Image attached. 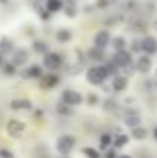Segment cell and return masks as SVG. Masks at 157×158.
I'll list each match as a JSON object with an SVG mask.
<instances>
[{
	"mask_svg": "<svg viewBox=\"0 0 157 158\" xmlns=\"http://www.w3.org/2000/svg\"><path fill=\"white\" fill-rule=\"evenodd\" d=\"M108 77H110V72H108L106 65L91 67L86 72V81L93 86H102Z\"/></svg>",
	"mask_w": 157,
	"mask_h": 158,
	"instance_id": "cell-1",
	"label": "cell"
},
{
	"mask_svg": "<svg viewBox=\"0 0 157 158\" xmlns=\"http://www.w3.org/2000/svg\"><path fill=\"white\" fill-rule=\"evenodd\" d=\"M75 146V137L72 135H64V136H60L57 139V143H56V147H57V151L61 154V156H68L72 151Z\"/></svg>",
	"mask_w": 157,
	"mask_h": 158,
	"instance_id": "cell-2",
	"label": "cell"
},
{
	"mask_svg": "<svg viewBox=\"0 0 157 158\" xmlns=\"http://www.w3.org/2000/svg\"><path fill=\"white\" fill-rule=\"evenodd\" d=\"M25 128H27L25 122L18 121V119H10L7 122V125H6L7 135L10 137H13V139H19L22 136V133H24Z\"/></svg>",
	"mask_w": 157,
	"mask_h": 158,
	"instance_id": "cell-3",
	"label": "cell"
},
{
	"mask_svg": "<svg viewBox=\"0 0 157 158\" xmlns=\"http://www.w3.org/2000/svg\"><path fill=\"white\" fill-rule=\"evenodd\" d=\"M43 65L46 67L47 69H58L61 65H63V57H61L58 53H54V52H49L45 54L43 57Z\"/></svg>",
	"mask_w": 157,
	"mask_h": 158,
	"instance_id": "cell-4",
	"label": "cell"
},
{
	"mask_svg": "<svg viewBox=\"0 0 157 158\" xmlns=\"http://www.w3.org/2000/svg\"><path fill=\"white\" fill-rule=\"evenodd\" d=\"M114 64L120 67V68H125L127 65H129L132 63V58H131V53L127 52L125 49L122 50H116V53L113 54V58H111Z\"/></svg>",
	"mask_w": 157,
	"mask_h": 158,
	"instance_id": "cell-5",
	"label": "cell"
},
{
	"mask_svg": "<svg viewBox=\"0 0 157 158\" xmlns=\"http://www.w3.org/2000/svg\"><path fill=\"white\" fill-rule=\"evenodd\" d=\"M61 101H64V103L68 104V106H79L83 101V97L81 93L75 92V90H71V89H67V90H64L63 94H61Z\"/></svg>",
	"mask_w": 157,
	"mask_h": 158,
	"instance_id": "cell-6",
	"label": "cell"
},
{
	"mask_svg": "<svg viewBox=\"0 0 157 158\" xmlns=\"http://www.w3.org/2000/svg\"><path fill=\"white\" fill-rule=\"evenodd\" d=\"M19 75H21V78H25V79H40L43 77V69H42V67L33 64V65L28 67L27 69L21 71Z\"/></svg>",
	"mask_w": 157,
	"mask_h": 158,
	"instance_id": "cell-7",
	"label": "cell"
},
{
	"mask_svg": "<svg viewBox=\"0 0 157 158\" xmlns=\"http://www.w3.org/2000/svg\"><path fill=\"white\" fill-rule=\"evenodd\" d=\"M58 82H60V78L54 74H47V75H43L40 78V87L42 89H52V87L57 86Z\"/></svg>",
	"mask_w": 157,
	"mask_h": 158,
	"instance_id": "cell-8",
	"label": "cell"
},
{
	"mask_svg": "<svg viewBox=\"0 0 157 158\" xmlns=\"http://www.w3.org/2000/svg\"><path fill=\"white\" fill-rule=\"evenodd\" d=\"M152 60H150L149 54L146 56H141V57L138 58V61H136V69H138L139 72H142V74H147V72L152 69Z\"/></svg>",
	"mask_w": 157,
	"mask_h": 158,
	"instance_id": "cell-9",
	"label": "cell"
},
{
	"mask_svg": "<svg viewBox=\"0 0 157 158\" xmlns=\"http://www.w3.org/2000/svg\"><path fill=\"white\" fill-rule=\"evenodd\" d=\"M93 42H95V46L104 49V47L110 43V32H108V31H99V32L96 33V36H95Z\"/></svg>",
	"mask_w": 157,
	"mask_h": 158,
	"instance_id": "cell-10",
	"label": "cell"
},
{
	"mask_svg": "<svg viewBox=\"0 0 157 158\" xmlns=\"http://www.w3.org/2000/svg\"><path fill=\"white\" fill-rule=\"evenodd\" d=\"M111 86H113L114 90L117 92H122V90L127 89L128 86V78L125 75H114L113 81H111Z\"/></svg>",
	"mask_w": 157,
	"mask_h": 158,
	"instance_id": "cell-11",
	"label": "cell"
},
{
	"mask_svg": "<svg viewBox=\"0 0 157 158\" xmlns=\"http://www.w3.org/2000/svg\"><path fill=\"white\" fill-rule=\"evenodd\" d=\"M142 47H143V52L146 54H155L157 53V40L152 36H147L142 40Z\"/></svg>",
	"mask_w": 157,
	"mask_h": 158,
	"instance_id": "cell-12",
	"label": "cell"
},
{
	"mask_svg": "<svg viewBox=\"0 0 157 158\" xmlns=\"http://www.w3.org/2000/svg\"><path fill=\"white\" fill-rule=\"evenodd\" d=\"M28 58H29V54H28L27 50L25 49H18V50L14 52L11 61H13L15 65H22V64H25L28 61Z\"/></svg>",
	"mask_w": 157,
	"mask_h": 158,
	"instance_id": "cell-13",
	"label": "cell"
},
{
	"mask_svg": "<svg viewBox=\"0 0 157 158\" xmlns=\"http://www.w3.org/2000/svg\"><path fill=\"white\" fill-rule=\"evenodd\" d=\"M88 58L89 60H93V61H103L106 57V53H104V49L103 47H91L88 52Z\"/></svg>",
	"mask_w": 157,
	"mask_h": 158,
	"instance_id": "cell-14",
	"label": "cell"
},
{
	"mask_svg": "<svg viewBox=\"0 0 157 158\" xmlns=\"http://www.w3.org/2000/svg\"><path fill=\"white\" fill-rule=\"evenodd\" d=\"M14 50V43L7 38V36H2L0 38V54L7 56Z\"/></svg>",
	"mask_w": 157,
	"mask_h": 158,
	"instance_id": "cell-15",
	"label": "cell"
},
{
	"mask_svg": "<svg viewBox=\"0 0 157 158\" xmlns=\"http://www.w3.org/2000/svg\"><path fill=\"white\" fill-rule=\"evenodd\" d=\"M32 103L29 100H13L10 103V108L14 111H19V110H32Z\"/></svg>",
	"mask_w": 157,
	"mask_h": 158,
	"instance_id": "cell-16",
	"label": "cell"
},
{
	"mask_svg": "<svg viewBox=\"0 0 157 158\" xmlns=\"http://www.w3.org/2000/svg\"><path fill=\"white\" fill-rule=\"evenodd\" d=\"M124 123H125V126H128V128H135V126H139L142 123V119H141V117H139L138 114H129V115H127L125 117V119H124Z\"/></svg>",
	"mask_w": 157,
	"mask_h": 158,
	"instance_id": "cell-17",
	"label": "cell"
},
{
	"mask_svg": "<svg viewBox=\"0 0 157 158\" xmlns=\"http://www.w3.org/2000/svg\"><path fill=\"white\" fill-rule=\"evenodd\" d=\"M147 135H149L147 129L142 128V126H135V128H132V131H131V136L135 140H145L147 137Z\"/></svg>",
	"mask_w": 157,
	"mask_h": 158,
	"instance_id": "cell-18",
	"label": "cell"
},
{
	"mask_svg": "<svg viewBox=\"0 0 157 158\" xmlns=\"http://www.w3.org/2000/svg\"><path fill=\"white\" fill-rule=\"evenodd\" d=\"M32 49L35 53H38V54H46V53H49V44L45 43L43 40H35L32 43Z\"/></svg>",
	"mask_w": 157,
	"mask_h": 158,
	"instance_id": "cell-19",
	"label": "cell"
},
{
	"mask_svg": "<svg viewBox=\"0 0 157 158\" xmlns=\"http://www.w3.org/2000/svg\"><path fill=\"white\" fill-rule=\"evenodd\" d=\"M56 39H57L58 42H61V43H67V42H70L72 39V33H71V31L63 28V29L57 31V33H56Z\"/></svg>",
	"mask_w": 157,
	"mask_h": 158,
	"instance_id": "cell-20",
	"label": "cell"
},
{
	"mask_svg": "<svg viewBox=\"0 0 157 158\" xmlns=\"http://www.w3.org/2000/svg\"><path fill=\"white\" fill-rule=\"evenodd\" d=\"M129 143V136L125 133H120L116 136V139L113 140V144H114V148H121L124 147L125 144Z\"/></svg>",
	"mask_w": 157,
	"mask_h": 158,
	"instance_id": "cell-21",
	"label": "cell"
},
{
	"mask_svg": "<svg viewBox=\"0 0 157 158\" xmlns=\"http://www.w3.org/2000/svg\"><path fill=\"white\" fill-rule=\"evenodd\" d=\"M63 2L61 0H46V8L50 13H57L63 8Z\"/></svg>",
	"mask_w": 157,
	"mask_h": 158,
	"instance_id": "cell-22",
	"label": "cell"
},
{
	"mask_svg": "<svg viewBox=\"0 0 157 158\" xmlns=\"http://www.w3.org/2000/svg\"><path fill=\"white\" fill-rule=\"evenodd\" d=\"M71 107L72 106H68V104H66L64 101H61V103L57 106V112L60 115H72L74 111H72Z\"/></svg>",
	"mask_w": 157,
	"mask_h": 158,
	"instance_id": "cell-23",
	"label": "cell"
},
{
	"mask_svg": "<svg viewBox=\"0 0 157 158\" xmlns=\"http://www.w3.org/2000/svg\"><path fill=\"white\" fill-rule=\"evenodd\" d=\"M111 143H113V137H111L110 133H103L102 136H100V148H102V150H106Z\"/></svg>",
	"mask_w": 157,
	"mask_h": 158,
	"instance_id": "cell-24",
	"label": "cell"
},
{
	"mask_svg": "<svg viewBox=\"0 0 157 158\" xmlns=\"http://www.w3.org/2000/svg\"><path fill=\"white\" fill-rule=\"evenodd\" d=\"M111 44H113L114 50H122L127 46V42H125V39L122 36H117V38H114L111 40Z\"/></svg>",
	"mask_w": 157,
	"mask_h": 158,
	"instance_id": "cell-25",
	"label": "cell"
},
{
	"mask_svg": "<svg viewBox=\"0 0 157 158\" xmlns=\"http://www.w3.org/2000/svg\"><path fill=\"white\" fill-rule=\"evenodd\" d=\"M15 64L13 63V61H10V63H4L2 67L3 72H4L6 75H15L17 74V68H15Z\"/></svg>",
	"mask_w": 157,
	"mask_h": 158,
	"instance_id": "cell-26",
	"label": "cell"
},
{
	"mask_svg": "<svg viewBox=\"0 0 157 158\" xmlns=\"http://www.w3.org/2000/svg\"><path fill=\"white\" fill-rule=\"evenodd\" d=\"M64 13H66V15L68 17V18H74V17L77 15V8H75V6L72 4V3H70V4H67L66 7H64Z\"/></svg>",
	"mask_w": 157,
	"mask_h": 158,
	"instance_id": "cell-27",
	"label": "cell"
},
{
	"mask_svg": "<svg viewBox=\"0 0 157 158\" xmlns=\"http://www.w3.org/2000/svg\"><path fill=\"white\" fill-rule=\"evenodd\" d=\"M143 87H145V89H146L149 93L156 92V90H157V82H155V79H147V81L145 82Z\"/></svg>",
	"mask_w": 157,
	"mask_h": 158,
	"instance_id": "cell-28",
	"label": "cell"
},
{
	"mask_svg": "<svg viewBox=\"0 0 157 158\" xmlns=\"http://www.w3.org/2000/svg\"><path fill=\"white\" fill-rule=\"evenodd\" d=\"M82 153L85 154L86 157H89V158H99L100 157L99 151H96L95 148H92V147H85L82 150Z\"/></svg>",
	"mask_w": 157,
	"mask_h": 158,
	"instance_id": "cell-29",
	"label": "cell"
},
{
	"mask_svg": "<svg viewBox=\"0 0 157 158\" xmlns=\"http://www.w3.org/2000/svg\"><path fill=\"white\" fill-rule=\"evenodd\" d=\"M36 11L39 13V17H40L42 19H45V21H47V19L50 18V11L47 10V8L45 10L43 7H36Z\"/></svg>",
	"mask_w": 157,
	"mask_h": 158,
	"instance_id": "cell-30",
	"label": "cell"
},
{
	"mask_svg": "<svg viewBox=\"0 0 157 158\" xmlns=\"http://www.w3.org/2000/svg\"><path fill=\"white\" fill-rule=\"evenodd\" d=\"M131 50L134 53H141L143 52V47H142V40H134L131 44Z\"/></svg>",
	"mask_w": 157,
	"mask_h": 158,
	"instance_id": "cell-31",
	"label": "cell"
},
{
	"mask_svg": "<svg viewBox=\"0 0 157 158\" xmlns=\"http://www.w3.org/2000/svg\"><path fill=\"white\" fill-rule=\"evenodd\" d=\"M86 101H88V104H91V106H96V104L99 103V97H97V94H95V93H89L88 97H86Z\"/></svg>",
	"mask_w": 157,
	"mask_h": 158,
	"instance_id": "cell-32",
	"label": "cell"
},
{
	"mask_svg": "<svg viewBox=\"0 0 157 158\" xmlns=\"http://www.w3.org/2000/svg\"><path fill=\"white\" fill-rule=\"evenodd\" d=\"M116 101L114 100H106V103H104V108L107 110V111H111V110H114L116 108Z\"/></svg>",
	"mask_w": 157,
	"mask_h": 158,
	"instance_id": "cell-33",
	"label": "cell"
},
{
	"mask_svg": "<svg viewBox=\"0 0 157 158\" xmlns=\"http://www.w3.org/2000/svg\"><path fill=\"white\" fill-rule=\"evenodd\" d=\"M110 4V0H96V6L99 8H104Z\"/></svg>",
	"mask_w": 157,
	"mask_h": 158,
	"instance_id": "cell-34",
	"label": "cell"
},
{
	"mask_svg": "<svg viewBox=\"0 0 157 158\" xmlns=\"http://www.w3.org/2000/svg\"><path fill=\"white\" fill-rule=\"evenodd\" d=\"M0 157H4V158H13L14 154L11 151H7V150H0Z\"/></svg>",
	"mask_w": 157,
	"mask_h": 158,
	"instance_id": "cell-35",
	"label": "cell"
},
{
	"mask_svg": "<svg viewBox=\"0 0 157 158\" xmlns=\"http://www.w3.org/2000/svg\"><path fill=\"white\" fill-rule=\"evenodd\" d=\"M106 157H107V158H114V157H117L116 150H108V151H106Z\"/></svg>",
	"mask_w": 157,
	"mask_h": 158,
	"instance_id": "cell-36",
	"label": "cell"
},
{
	"mask_svg": "<svg viewBox=\"0 0 157 158\" xmlns=\"http://www.w3.org/2000/svg\"><path fill=\"white\" fill-rule=\"evenodd\" d=\"M3 64H4V58H3V56L0 54V68L3 67Z\"/></svg>",
	"mask_w": 157,
	"mask_h": 158,
	"instance_id": "cell-37",
	"label": "cell"
},
{
	"mask_svg": "<svg viewBox=\"0 0 157 158\" xmlns=\"http://www.w3.org/2000/svg\"><path fill=\"white\" fill-rule=\"evenodd\" d=\"M0 4H8V0H0Z\"/></svg>",
	"mask_w": 157,
	"mask_h": 158,
	"instance_id": "cell-38",
	"label": "cell"
},
{
	"mask_svg": "<svg viewBox=\"0 0 157 158\" xmlns=\"http://www.w3.org/2000/svg\"><path fill=\"white\" fill-rule=\"evenodd\" d=\"M40 115H42V111L40 110H36V117H40Z\"/></svg>",
	"mask_w": 157,
	"mask_h": 158,
	"instance_id": "cell-39",
	"label": "cell"
},
{
	"mask_svg": "<svg viewBox=\"0 0 157 158\" xmlns=\"http://www.w3.org/2000/svg\"><path fill=\"white\" fill-rule=\"evenodd\" d=\"M155 137H156V139H157V128L155 129Z\"/></svg>",
	"mask_w": 157,
	"mask_h": 158,
	"instance_id": "cell-40",
	"label": "cell"
},
{
	"mask_svg": "<svg viewBox=\"0 0 157 158\" xmlns=\"http://www.w3.org/2000/svg\"><path fill=\"white\" fill-rule=\"evenodd\" d=\"M156 75H157V68H156Z\"/></svg>",
	"mask_w": 157,
	"mask_h": 158,
	"instance_id": "cell-41",
	"label": "cell"
}]
</instances>
